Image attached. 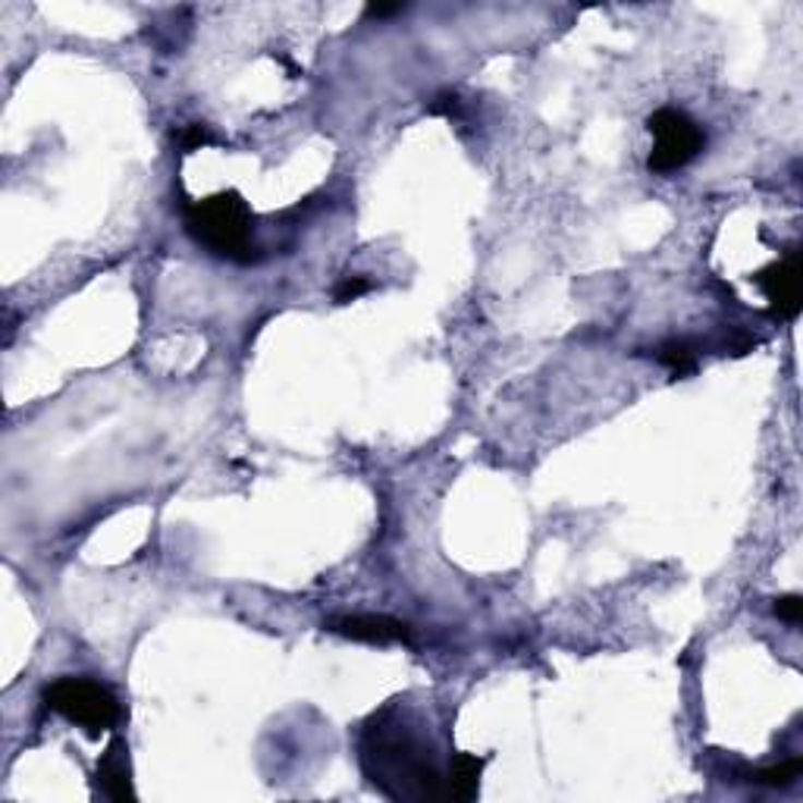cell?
Here are the masks:
<instances>
[{
	"instance_id": "obj_7",
	"label": "cell",
	"mask_w": 803,
	"mask_h": 803,
	"mask_svg": "<svg viewBox=\"0 0 803 803\" xmlns=\"http://www.w3.org/2000/svg\"><path fill=\"white\" fill-rule=\"evenodd\" d=\"M98 784L110 801H132L135 798L123 741H113L104 753V759L98 763Z\"/></svg>"
},
{
	"instance_id": "obj_13",
	"label": "cell",
	"mask_w": 803,
	"mask_h": 803,
	"mask_svg": "<svg viewBox=\"0 0 803 803\" xmlns=\"http://www.w3.org/2000/svg\"><path fill=\"white\" fill-rule=\"evenodd\" d=\"M204 145H214V135L207 132V125H189L185 132H182V148L185 151H199Z\"/></svg>"
},
{
	"instance_id": "obj_10",
	"label": "cell",
	"mask_w": 803,
	"mask_h": 803,
	"mask_svg": "<svg viewBox=\"0 0 803 803\" xmlns=\"http://www.w3.org/2000/svg\"><path fill=\"white\" fill-rule=\"evenodd\" d=\"M801 769H803L801 759H788V763H778V766H769V769H756V772L747 776V781H753V784H766V788H788V784L798 781Z\"/></svg>"
},
{
	"instance_id": "obj_5",
	"label": "cell",
	"mask_w": 803,
	"mask_h": 803,
	"mask_svg": "<svg viewBox=\"0 0 803 803\" xmlns=\"http://www.w3.org/2000/svg\"><path fill=\"white\" fill-rule=\"evenodd\" d=\"M753 283L763 289L776 317H794L801 311V267H798V251L794 249L788 251L781 261L769 264L766 271H759L753 276Z\"/></svg>"
},
{
	"instance_id": "obj_3",
	"label": "cell",
	"mask_w": 803,
	"mask_h": 803,
	"mask_svg": "<svg viewBox=\"0 0 803 803\" xmlns=\"http://www.w3.org/2000/svg\"><path fill=\"white\" fill-rule=\"evenodd\" d=\"M45 703L48 709L60 712L73 726L85 728L92 738L100 731L113 728L120 722V703L117 697L92 678H60L45 687Z\"/></svg>"
},
{
	"instance_id": "obj_1",
	"label": "cell",
	"mask_w": 803,
	"mask_h": 803,
	"mask_svg": "<svg viewBox=\"0 0 803 803\" xmlns=\"http://www.w3.org/2000/svg\"><path fill=\"white\" fill-rule=\"evenodd\" d=\"M361 766L393 801H446V778L405 728L368 726L361 738Z\"/></svg>"
},
{
	"instance_id": "obj_4",
	"label": "cell",
	"mask_w": 803,
	"mask_h": 803,
	"mask_svg": "<svg viewBox=\"0 0 803 803\" xmlns=\"http://www.w3.org/2000/svg\"><path fill=\"white\" fill-rule=\"evenodd\" d=\"M647 129L656 139L650 160H647L652 173H675L706 148V132L684 110H675V107L656 110L647 120Z\"/></svg>"
},
{
	"instance_id": "obj_6",
	"label": "cell",
	"mask_w": 803,
	"mask_h": 803,
	"mask_svg": "<svg viewBox=\"0 0 803 803\" xmlns=\"http://www.w3.org/2000/svg\"><path fill=\"white\" fill-rule=\"evenodd\" d=\"M324 627L333 634L349 637V640L376 644V647L411 644V627L399 619H389V615H336V619L324 622Z\"/></svg>"
},
{
	"instance_id": "obj_11",
	"label": "cell",
	"mask_w": 803,
	"mask_h": 803,
	"mask_svg": "<svg viewBox=\"0 0 803 803\" xmlns=\"http://www.w3.org/2000/svg\"><path fill=\"white\" fill-rule=\"evenodd\" d=\"M364 292H371V279H364V276H349V279H343V283L336 286L333 299L339 301V304H349V301L361 299Z\"/></svg>"
},
{
	"instance_id": "obj_15",
	"label": "cell",
	"mask_w": 803,
	"mask_h": 803,
	"mask_svg": "<svg viewBox=\"0 0 803 803\" xmlns=\"http://www.w3.org/2000/svg\"><path fill=\"white\" fill-rule=\"evenodd\" d=\"M402 10H405V3H374V7H368V16L386 20V16H396Z\"/></svg>"
},
{
	"instance_id": "obj_2",
	"label": "cell",
	"mask_w": 803,
	"mask_h": 803,
	"mask_svg": "<svg viewBox=\"0 0 803 803\" xmlns=\"http://www.w3.org/2000/svg\"><path fill=\"white\" fill-rule=\"evenodd\" d=\"M185 229L189 236L226 261L249 264L251 251V211L236 192H220L214 199L195 201L185 207Z\"/></svg>"
},
{
	"instance_id": "obj_12",
	"label": "cell",
	"mask_w": 803,
	"mask_h": 803,
	"mask_svg": "<svg viewBox=\"0 0 803 803\" xmlns=\"http://www.w3.org/2000/svg\"><path fill=\"white\" fill-rule=\"evenodd\" d=\"M772 612H776L781 622H788V625H801V615H803V600L798 594H788V597H778L772 602Z\"/></svg>"
},
{
	"instance_id": "obj_9",
	"label": "cell",
	"mask_w": 803,
	"mask_h": 803,
	"mask_svg": "<svg viewBox=\"0 0 803 803\" xmlns=\"http://www.w3.org/2000/svg\"><path fill=\"white\" fill-rule=\"evenodd\" d=\"M656 361L666 364L672 374L684 376L697 368V351H694V346L687 339H669V343H662L656 349Z\"/></svg>"
},
{
	"instance_id": "obj_14",
	"label": "cell",
	"mask_w": 803,
	"mask_h": 803,
	"mask_svg": "<svg viewBox=\"0 0 803 803\" xmlns=\"http://www.w3.org/2000/svg\"><path fill=\"white\" fill-rule=\"evenodd\" d=\"M427 110H430V113H446V117H452V113L458 110V98L446 92V95H440V98H433V104H430Z\"/></svg>"
},
{
	"instance_id": "obj_8",
	"label": "cell",
	"mask_w": 803,
	"mask_h": 803,
	"mask_svg": "<svg viewBox=\"0 0 803 803\" xmlns=\"http://www.w3.org/2000/svg\"><path fill=\"white\" fill-rule=\"evenodd\" d=\"M480 772H483V759H477L475 753H455L450 778H446V801H475L477 788H480Z\"/></svg>"
}]
</instances>
